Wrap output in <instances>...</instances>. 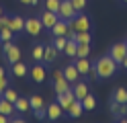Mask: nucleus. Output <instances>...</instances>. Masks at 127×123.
Segmentation results:
<instances>
[{"instance_id":"nucleus-1","label":"nucleus","mask_w":127,"mask_h":123,"mask_svg":"<svg viewBox=\"0 0 127 123\" xmlns=\"http://www.w3.org/2000/svg\"><path fill=\"white\" fill-rule=\"evenodd\" d=\"M117 66H119V64H117L111 55H102V57H98V60H96V66H94L96 78H111V76H115Z\"/></svg>"},{"instance_id":"nucleus-2","label":"nucleus","mask_w":127,"mask_h":123,"mask_svg":"<svg viewBox=\"0 0 127 123\" xmlns=\"http://www.w3.org/2000/svg\"><path fill=\"white\" fill-rule=\"evenodd\" d=\"M76 14H78V10L74 8L72 0H62V2H60V8H58V16H60V19H64V21H72Z\"/></svg>"},{"instance_id":"nucleus-3","label":"nucleus","mask_w":127,"mask_h":123,"mask_svg":"<svg viewBox=\"0 0 127 123\" xmlns=\"http://www.w3.org/2000/svg\"><path fill=\"white\" fill-rule=\"evenodd\" d=\"M70 23V29H74L76 33H80V31H90V19L86 14H80L78 12L72 21H68Z\"/></svg>"},{"instance_id":"nucleus-4","label":"nucleus","mask_w":127,"mask_h":123,"mask_svg":"<svg viewBox=\"0 0 127 123\" xmlns=\"http://www.w3.org/2000/svg\"><path fill=\"white\" fill-rule=\"evenodd\" d=\"M2 49H4V57H6L10 64H14V62L21 60V49H19L17 45H12L10 41H2Z\"/></svg>"},{"instance_id":"nucleus-5","label":"nucleus","mask_w":127,"mask_h":123,"mask_svg":"<svg viewBox=\"0 0 127 123\" xmlns=\"http://www.w3.org/2000/svg\"><path fill=\"white\" fill-rule=\"evenodd\" d=\"M53 86H55V92H64V90H70V82L64 76V70H55L53 72Z\"/></svg>"},{"instance_id":"nucleus-6","label":"nucleus","mask_w":127,"mask_h":123,"mask_svg":"<svg viewBox=\"0 0 127 123\" xmlns=\"http://www.w3.org/2000/svg\"><path fill=\"white\" fill-rule=\"evenodd\" d=\"M109 55L113 57L117 64H121V62H123V57L127 55V43H113V45H111Z\"/></svg>"},{"instance_id":"nucleus-7","label":"nucleus","mask_w":127,"mask_h":123,"mask_svg":"<svg viewBox=\"0 0 127 123\" xmlns=\"http://www.w3.org/2000/svg\"><path fill=\"white\" fill-rule=\"evenodd\" d=\"M25 31L29 33L31 37H37V35H41V31H43L41 19H27V21H25Z\"/></svg>"},{"instance_id":"nucleus-8","label":"nucleus","mask_w":127,"mask_h":123,"mask_svg":"<svg viewBox=\"0 0 127 123\" xmlns=\"http://www.w3.org/2000/svg\"><path fill=\"white\" fill-rule=\"evenodd\" d=\"M49 31H51V35H53V37H66V35H68V31H70V23H68V21H64V19H60V21L55 23Z\"/></svg>"},{"instance_id":"nucleus-9","label":"nucleus","mask_w":127,"mask_h":123,"mask_svg":"<svg viewBox=\"0 0 127 123\" xmlns=\"http://www.w3.org/2000/svg\"><path fill=\"white\" fill-rule=\"evenodd\" d=\"M41 19V25H43V29H51L55 23L60 21V16H58V12H51V10H43V14L39 16Z\"/></svg>"},{"instance_id":"nucleus-10","label":"nucleus","mask_w":127,"mask_h":123,"mask_svg":"<svg viewBox=\"0 0 127 123\" xmlns=\"http://www.w3.org/2000/svg\"><path fill=\"white\" fill-rule=\"evenodd\" d=\"M74 101H76V96H74L72 90H64V92H60V94H58V103H60V107H62L64 111H66V109H68V107L72 105Z\"/></svg>"},{"instance_id":"nucleus-11","label":"nucleus","mask_w":127,"mask_h":123,"mask_svg":"<svg viewBox=\"0 0 127 123\" xmlns=\"http://www.w3.org/2000/svg\"><path fill=\"white\" fill-rule=\"evenodd\" d=\"M62 115H64V109L60 107L58 101L51 103V105H47V119H49V121H58Z\"/></svg>"},{"instance_id":"nucleus-12","label":"nucleus","mask_w":127,"mask_h":123,"mask_svg":"<svg viewBox=\"0 0 127 123\" xmlns=\"http://www.w3.org/2000/svg\"><path fill=\"white\" fill-rule=\"evenodd\" d=\"M74 66L78 68L80 76H86V74H90V70H92V66H90V60H88V57H76Z\"/></svg>"},{"instance_id":"nucleus-13","label":"nucleus","mask_w":127,"mask_h":123,"mask_svg":"<svg viewBox=\"0 0 127 123\" xmlns=\"http://www.w3.org/2000/svg\"><path fill=\"white\" fill-rule=\"evenodd\" d=\"M72 92H74V96L78 98V101H82V98L88 94V84H86V82H74V88H72Z\"/></svg>"},{"instance_id":"nucleus-14","label":"nucleus","mask_w":127,"mask_h":123,"mask_svg":"<svg viewBox=\"0 0 127 123\" xmlns=\"http://www.w3.org/2000/svg\"><path fill=\"white\" fill-rule=\"evenodd\" d=\"M64 76H66L68 82H78V80H80V72H78V68L74 64H70V66L64 68Z\"/></svg>"},{"instance_id":"nucleus-15","label":"nucleus","mask_w":127,"mask_h":123,"mask_svg":"<svg viewBox=\"0 0 127 123\" xmlns=\"http://www.w3.org/2000/svg\"><path fill=\"white\" fill-rule=\"evenodd\" d=\"M82 111H84L82 101H78V98H76V101H74V103L66 109V113L70 115V117H74V119H78V117H80V115H82Z\"/></svg>"},{"instance_id":"nucleus-16","label":"nucleus","mask_w":127,"mask_h":123,"mask_svg":"<svg viewBox=\"0 0 127 123\" xmlns=\"http://www.w3.org/2000/svg\"><path fill=\"white\" fill-rule=\"evenodd\" d=\"M10 66H12V68H10L12 76H17V78H23V76H27V74H29V68H27V66L23 64L21 60L14 62V64H10Z\"/></svg>"},{"instance_id":"nucleus-17","label":"nucleus","mask_w":127,"mask_h":123,"mask_svg":"<svg viewBox=\"0 0 127 123\" xmlns=\"http://www.w3.org/2000/svg\"><path fill=\"white\" fill-rule=\"evenodd\" d=\"M45 76H47V72H45V68L41 64H37V66L31 68V78H33V82H43Z\"/></svg>"},{"instance_id":"nucleus-18","label":"nucleus","mask_w":127,"mask_h":123,"mask_svg":"<svg viewBox=\"0 0 127 123\" xmlns=\"http://www.w3.org/2000/svg\"><path fill=\"white\" fill-rule=\"evenodd\" d=\"M14 111H17V109H14V103L6 101L4 96L0 98V113H2V115H6V117L10 119V115H14Z\"/></svg>"},{"instance_id":"nucleus-19","label":"nucleus","mask_w":127,"mask_h":123,"mask_svg":"<svg viewBox=\"0 0 127 123\" xmlns=\"http://www.w3.org/2000/svg\"><path fill=\"white\" fill-rule=\"evenodd\" d=\"M8 27L12 29V33H21V31H25V19L23 16H10V25Z\"/></svg>"},{"instance_id":"nucleus-20","label":"nucleus","mask_w":127,"mask_h":123,"mask_svg":"<svg viewBox=\"0 0 127 123\" xmlns=\"http://www.w3.org/2000/svg\"><path fill=\"white\" fill-rule=\"evenodd\" d=\"M58 49H55V45H45V51H43V62H53V60H58Z\"/></svg>"},{"instance_id":"nucleus-21","label":"nucleus","mask_w":127,"mask_h":123,"mask_svg":"<svg viewBox=\"0 0 127 123\" xmlns=\"http://www.w3.org/2000/svg\"><path fill=\"white\" fill-rule=\"evenodd\" d=\"M76 49H78V41L76 39H68L66 47H64V53L68 57H76Z\"/></svg>"},{"instance_id":"nucleus-22","label":"nucleus","mask_w":127,"mask_h":123,"mask_svg":"<svg viewBox=\"0 0 127 123\" xmlns=\"http://www.w3.org/2000/svg\"><path fill=\"white\" fill-rule=\"evenodd\" d=\"M82 107H84V111H94V109H96V98L88 92L82 98Z\"/></svg>"},{"instance_id":"nucleus-23","label":"nucleus","mask_w":127,"mask_h":123,"mask_svg":"<svg viewBox=\"0 0 127 123\" xmlns=\"http://www.w3.org/2000/svg\"><path fill=\"white\" fill-rule=\"evenodd\" d=\"M14 109H17L19 113H27L31 109V105H29V98H17V103H14Z\"/></svg>"},{"instance_id":"nucleus-24","label":"nucleus","mask_w":127,"mask_h":123,"mask_svg":"<svg viewBox=\"0 0 127 123\" xmlns=\"http://www.w3.org/2000/svg\"><path fill=\"white\" fill-rule=\"evenodd\" d=\"M90 55V43H78L76 57H88Z\"/></svg>"},{"instance_id":"nucleus-25","label":"nucleus","mask_w":127,"mask_h":123,"mask_svg":"<svg viewBox=\"0 0 127 123\" xmlns=\"http://www.w3.org/2000/svg\"><path fill=\"white\" fill-rule=\"evenodd\" d=\"M43 51H45V45H35L33 51H31V57L35 62H43Z\"/></svg>"},{"instance_id":"nucleus-26","label":"nucleus","mask_w":127,"mask_h":123,"mask_svg":"<svg viewBox=\"0 0 127 123\" xmlns=\"http://www.w3.org/2000/svg\"><path fill=\"white\" fill-rule=\"evenodd\" d=\"M113 101L117 103H127V88H117L113 92Z\"/></svg>"},{"instance_id":"nucleus-27","label":"nucleus","mask_w":127,"mask_h":123,"mask_svg":"<svg viewBox=\"0 0 127 123\" xmlns=\"http://www.w3.org/2000/svg\"><path fill=\"white\" fill-rule=\"evenodd\" d=\"M29 105H31V109H41V107H45V101L39 94H33L29 98Z\"/></svg>"},{"instance_id":"nucleus-28","label":"nucleus","mask_w":127,"mask_h":123,"mask_svg":"<svg viewBox=\"0 0 127 123\" xmlns=\"http://www.w3.org/2000/svg\"><path fill=\"white\" fill-rule=\"evenodd\" d=\"M2 96L6 98V101H10V103H17V98H19V92L6 86V88H4V92H2Z\"/></svg>"},{"instance_id":"nucleus-29","label":"nucleus","mask_w":127,"mask_h":123,"mask_svg":"<svg viewBox=\"0 0 127 123\" xmlns=\"http://www.w3.org/2000/svg\"><path fill=\"white\" fill-rule=\"evenodd\" d=\"M76 41H78V43H90L92 37H90L88 31H80V33H76Z\"/></svg>"},{"instance_id":"nucleus-30","label":"nucleus","mask_w":127,"mask_h":123,"mask_svg":"<svg viewBox=\"0 0 127 123\" xmlns=\"http://www.w3.org/2000/svg\"><path fill=\"white\" fill-rule=\"evenodd\" d=\"M12 39V29L10 27H0V41H10Z\"/></svg>"},{"instance_id":"nucleus-31","label":"nucleus","mask_w":127,"mask_h":123,"mask_svg":"<svg viewBox=\"0 0 127 123\" xmlns=\"http://www.w3.org/2000/svg\"><path fill=\"white\" fill-rule=\"evenodd\" d=\"M62 0H45V10H51V12H58Z\"/></svg>"},{"instance_id":"nucleus-32","label":"nucleus","mask_w":127,"mask_h":123,"mask_svg":"<svg viewBox=\"0 0 127 123\" xmlns=\"http://www.w3.org/2000/svg\"><path fill=\"white\" fill-rule=\"evenodd\" d=\"M66 43H68V37H55V41H53V45H55V49H58V51H64Z\"/></svg>"},{"instance_id":"nucleus-33","label":"nucleus","mask_w":127,"mask_h":123,"mask_svg":"<svg viewBox=\"0 0 127 123\" xmlns=\"http://www.w3.org/2000/svg\"><path fill=\"white\" fill-rule=\"evenodd\" d=\"M37 119H47V107H41V109H33Z\"/></svg>"},{"instance_id":"nucleus-34","label":"nucleus","mask_w":127,"mask_h":123,"mask_svg":"<svg viewBox=\"0 0 127 123\" xmlns=\"http://www.w3.org/2000/svg\"><path fill=\"white\" fill-rule=\"evenodd\" d=\"M72 4H74V8L78 12L80 10H84V6H86V0H72Z\"/></svg>"},{"instance_id":"nucleus-35","label":"nucleus","mask_w":127,"mask_h":123,"mask_svg":"<svg viewBox=\"0 0 127 123\" xmlns=\"http://www.w3.org/2000/svg\"><path fill=\"white\" fill-rule=\"evenodd\" d=\"M8 25H10V16H0V27H8Z\"/></svg>"},{"instance_id":"nucleus-36","label":"nucleus","mask_w":127,"mask_h":123,"mask_svg":"<svg viewBox=\"0 0 127 123\" xmlns=\"http://www.w3.org/2000/svg\"><path fill=\"white\" fill-rule=\"evenodd\" d=\"M19 2H21V4H27V6H35L39 0H19Z\"/></svg>"},{"instance_id":"nucleus-37","label":"nucleus","mask_w":127,"mask_h":123,"mask_svg":"<svg viewBox=\"0 0 127 123\" xmlns=\"http://www.w3.org/2000/svg\"><path fill=\"white\" fill-rule=\"evenodd\" d=\"M6 121H8V117H6V115H2V113H0V123H6Z\"/></svg>"},{"instance_id":"nucleus-38","label":"nucleus","mask_w":127,"mask_h":123,"mask_svg":"<svg viewBox=\"0 0 127 123\" xmlns=\"http://www.w3.org/2000/svg\"><path fill=\"white\" fill-rule=\"evenodd\" d=\"M119 66H123V68H125V70H127V55H125V57H123V62H121V64H119Z\"/></svg>"},{"instance_id":"nucleus-39","label":"nucleus","mask_w":127,"mask_h":123,"mask_svg":"<svg viewBox=\"0 0 127 123\" xmlns=\"http://www.w3.org/2000/svg\"><path fill=\"white\" fill-rule=\"evenodd\" d=\"M0 76H6V72H4V68L0 66Z\"/></svg>"},{"instance_id":"nucleus-40","label":"nucleus","mask_w":127,"mask_h":123,"mask_svg":"<svg viewBox=\"0 0 127 123\" xmlns=\"http://www.w3.org/2000/svg\"><path fill=\"white\" fill-rule=\"evenodd\" d=\"M0 16H2V6H0Z\"/></svg>"},{"instance_id":"nucleus-41","label":"nucleus","mask_w":127,"mask_h":123,"mask_svg":"<svg viewBox=\"0 0 127 123\" xmlns=\"http://www.w3.org/2000/svg\"><path fill=\"white\" fill-rule=\"evenodd\" d=\"M121 2H125V4H127V0H121Z\"/></svg>"}]
</instances>
